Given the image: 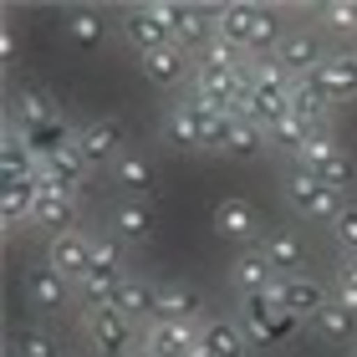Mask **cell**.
Instances as JSON below:
<instances>
[{"label":"cell","mask_w":357,"mask_h":357,"mask_svg":"<svg viewBox=\"0 0 357 357\" xmlns=\"http://www.w3.org/2000/svg\"><path fill=\"white\" fill-rule=\"evenodd\" d=\"M225 123H230V112H215V107H204L199 97H184V102H174L164 112V143L178 149V153H199V149L220 153Z\"/></svg>","instance_id":"1"},{"label":"cell","mask_w":357,"mask_h":357,"mask_svg":"<svg viewBox=\"0 0 357 357\" xmlns=\"http://www.w3.org/2000/svg\"><path fill=\"white\" fill-rule=\"evenodd\" d=\"M82 337H87L92 357H138V342H143L138 321L112 312V306H87L82 312Z\"/></svg>","instance_id":"2"},{"label":"cell","mask_w":357,"mask_h":357,"mask_svg":"<svg viewBox=\"0 0 357 357\" xmlns=\"http://www.w3.org/2000/svg\"><path fill=\"white\" fill-rule=\"evenodd\" d=\"M291 169L317 174L321 184H332V189H352V184H357V164H352V153H347L332 133H312V138H306V149L291 158Z\"/></svg>","instance_id":"3"},{"label":"cell","mask_w":357,"mask_h":357,"mask_svg":"<svg viewBox=\"0 0 357 357\" xmlns=\"http://www.w3.org/2000/svg\"><path fill=\"white\" fill-rule=\"evenodd\" d=\"M286 204L296 209L301 220H312V225H337V215H342V189H332V184H321L317 174H301V169H291L286 174Z\"/></svg>","instance_id":"4"},{"label":"cell","mask_w":357,"mask_h":357,"mask_svg":"<svg viewBox=\"0 0 357 357\" xmlns=\"http://www.w3.org/2000/svg\"><path fill=\"white\" fill-rule=\"evenodd\" d=\"M189 87H194L189 97H199V102L215 107V112H235L240 97L250 92L245 67H220V61H194V82Z\"/></svg>","instance_id":"5"},{"label":"cell","mask_w":357,"mask_h":357,"mask_svg":"<svg viewBox=\"0 0 357 357\" xmlns=\"http://www.w3.org/2000/svg\"><path fill=\"white\" fill-rule=\"evenodd\" d=\"M209 225H215V235H220V240H230V245H245V250H255V245H261V235L271 230L266 215H261V209H255L250 199H240V194L220 199V204H215V215H209Z\"/></svg>","instance_id":"6"},{"label":"cell","mask_w":357,"mask_h":357,"mask_svg":"<svg viewBox=\"0 0 357 357\" xmlns=\"http://www.w3.org/2000/svg\"><path fill=\"white\" fill-rule=\"evenodd\" d=\"M271 301L281 306L291 321H312L321 306L332 301V291L321 286V281H312V275H281V281L271 286Z\"/></svg>","instance_id":"7"},{"label":"cell","mask_w":357,"mask_h":357,"mask_svg":"<svg viewBox=\"0 0 357 357\" xmlns=\"http://www.w3.org/2000/svg\"><path fill=\"white\" fill-rule=\"evenodd\" d=\"M220 41V6H184L178 0V21H174V46L189 56H204Z\"/></svg>","instance_id":"8"},{"label":"cell","mask_w":357,"mask_h":357,"mask_svg":"<svg viewBox=\"0 0 357 357\" xmlns=\"http://www.w3.org/2000/svg\"><path fill=\"white\" fill-rule=\"evenodd\" d=\"M77 143H82V153H87L92 169H112L128 149H133V143H128V128L118 118H92L82 133H77Z\"/></svg>","instance_id":"9"},{"label":"cell","mask_w":357,"mask_h":357,"mask_svg":"<svg viewBox=\"0 0 357 357\" xmlns=\"http://www.w3.org/2000/svg\"><path fill=\"white\" fill-rule=\"evenodd\" d=\"M72 296H82V291H77L52 261H41V266L26 271V301L36 306V312H52L56 317V312H67V306H72Z\"/></svg>","instance_id":"10"},{"label":"cell","mask_w":357,"mask_h":357,"mask_svg":"<svg viewBox=\"0 0 357 357\" xmlns=\"http://www.w3.org/2000/svg\"><path fill=\"white\" fill-rule=\"evenodd\" d=\"M286 312L271 301V291H261V296H240V332L250 337L255 347H271V342H281V332H286Z\"/></svg>","instance_id":"11"},{"label":"cell","mask_w":357,"mask_h":357,"mask_svg":"<svg viewBox=\"0 0 357 357\" xmlns=\"http://www.w3.org/2000/svg\"><path fill=\"white\" fill-rule=\"evenodd\" d=\"M327 41L317 36V31H286V41L275 46V61H281L286 77H312L321 72V61H327Z\"/></svg>","instance_id":"12"},{"label":"cell","mask_w":357,"mask_h":357,"mask_svg":"<svg viewBox=\"0 0 357 357\" xmlns=\"http://www.w3.org/2000/svg\"><path fill=\"white\" fill-rule=\"evenodd\" d=\"M149 321H164V327H199L204 321V296L194 286H184V281L158 286V301H153Z\"/></svg>","instance_id":"13"},{"label":"cell","mask_w":357,"mask_h":357,"mask_svg":"<svg viewBox=\"0 0 357 357\" xmlns=\"http://www.w3.org/2000/svg\"><path fill=\"white\" fill-rule=\"evenodd\" d=\"M46 261H52L72 286H82L92 275V235L82 230H67V235H52L46 240Z\"/></svg>","instance_id":"14"},{"label":"cell","mask_w":357,"mask_h":357,"mask_svg":"<svg viewBox=\"0 0 357 357\" xmlns=\"http://www.w3.org/2000/svg\"><path fill=\"white\" fill-rule=\"evenodd\" d=\"M138 72L149 77V82H153L158 92H174V87H184V82H194L189 52H178L174 41H169V46H153V52H143V56H138Z\"/></svg>","instance_id":"15"},{"label":"cell","mask_w":357,"mask_h":357,"mask_svg":"<svg viewBox=\"0 0 357 357\" xmlns=\"http://www.w3.org/2000/svg\"><path fill=\"white\" fill-rule=\"evenodd\" d=\"M87 178H92V164H87L82 143H67V149H56V153L41 164V178H36V184H46V189H67V194H82Z\"/></svg>","instance_id":"16"},{"label":"cell","mask_w":357,"mask_h":357,"mask_svg":"<svg viewBox=\"0 0 357 357\" xmlns=\"http://www.w3.org/2000/svg\"><path fill=\"white\" fill-rule=\"evenodd\" d=\"M36 225H41V230H52V235L77 230V225H82V199H77V194H67V189L36 184Z\"/></svg>","instance_id":"17"},{"label":"cell","mask_w":357,"mask_h":357,"mask_svg":"<svg viewBox=\"0 0 357 357\" xmlns=\"http://www.w3.org/2000/svg\"><path fill=\"white\" fill-rule=\"evenodd\" d=\"M271 261L275 275H301V261H306V245L296 230H286V225H271V230L261 235V245H255Z\"/></svg>","instance_id":"18"},{"label":"cell","mask_w":357,"mask_h":357,"mask_svg":"<svg viewBox=\"0 0 357 357\" xmlns=\"http://www.w3.org/2000/svg\"><path fill=\"white\" fill-rule=\"evenodd\" d=\"M220 153H225V158H240V164H255L261 153H271V138H266L261 123L235 118V112H230V123H225V138H220Z\"/></svg>","instance_id":"19"},{"label":"cell","mask_w":357,"mask_h":357,"mask_svg":"<svg viewBox=\"0 0 357 357\" xmlns=\"http://www.w3.org/2000/svg\"><path fill=\"white\" fill-rule=\"evenodd\" d=\"M199 342H204L209 357H250V337L240 332V321H230V317H204Z\"/></svg>","instance_id":"20"},{"label":"cell","mask_w":357,"mask_h":357,"mask_svg":"<svg viewBox=\"0 0 357 357\" xmlns=\"http://www.w3.org/2000/svg\"><path fill=\"white\" fill-rule=\"evenodd\" d=\"M327 107H332V97L327 87H321V77H296V87H291V118H301L312 133H321V118H327Z\"/></svg>","instance_id":"21"},{"label":"cell","mask_w":357,"mask_h":357,"mask_svg":"<svg viewBox=\"0 0 357 357\" xmlns=\"http://www.w3.org/2000/svg\"><path fill=\"white\" fill-rule=\"evenodd\" d=\"M0 178L6 184H36L41 178V158L31 153L21 133H6V143H0Z\"/></svg>","instance_id":"22"},{"label":"cell","mask_w":357,"mask_h":357,"mask_svg":"<svg viewBox=\"0 0 357 357\" xmlns=\"http://www.w3.org/2000/svg\"><path fill=\"white\" fill-rule=\"evenodd\" d=\"M261 21H266V6H220V41H230L250 56V41L261 31Z\"/></svg>","instance_id":"23"},{"label":"cell","mask_w":357,"mask_h":357,"mask_svg":"<svg viewBox=\"0 0 357 357\" xmlns=\"http://www.w3.org/2000/svg\"><path fill=\"white\" fill-rule=\"evenodd\" d=\"M230 281H235L240 296H261V291H271L275 281H281V275L271 271V261H266L261 250H240V255H235V266H230Z\"/></svg>","instance_id":"24"},{"label":"cell","mask_w":357,"mask_h":357,"mask_svg":"<svg viewBox=\"0 0 357 357\" xmlns=\"http://www.w3.org/2000/svg\"><path fill=\"white\" fill-rule=\"evenodd\" d=\"M10 118H15V133H26V128H41V123L61 118V112H56V97H52V92L21 87V92L10 97Z\"/></svg>","instance_id":"25"},{"label":"cell","mask_w":357,"mask_h":357,"mask_svg":"<svg viewBox=\"0 0 357 357\" xmlns=\"http://www.w3.org/2000/svg\"><path fill=\"white\" fill-rule=\"evenodd\" d=\"M317 77H321V87H327L332 102H352L357 97V52H332Z\"/></svg>","instance_id":"26"},{"label":"cell","mask_w":357,"mask_h":357,"mask_svg":"<svg viewBox=\"0 0 357 357\" xmlns=\"http://www.w3.org/2000/svg\"><path fill=\"white\" fill-rule=\"evenodd\" d=\"M112 235H118L123 245H143V240L153 235V204L123 199L118 209H112Z\"/></svg>","instance_id":"27"},{"label":"cell","mask_w":357,"mask_h":357,"mask_svg":"<svg viewBox=\"0 0 357 357\" xmlns=\"http://www.w3.org/2000/svg\"><path fill=\"white\" fill-rule=\"evenodd\" d=\"M107 174H112V184H123L128 194H153V184H158L153 158H149V153H138V149H128V153H123Z\"/></svg>","instance_id":"28"},{"label":"cell","mask_w":357,"mask_h":357,"mask_svg":"<svg viewBox=\"0 0 357 357\" xmlns=\"http://www.w3.org/2000/svg\"><path fill=\"white\" fill-rule=\"evenodd\" d=\"M153 301H158V286L153 281H143V275H123L118 296H112V312H123L133 321H149L153 317Z\"/></svg>","instance_id":"29"},{"label":"cell","mask_w":357,"mask_h":357,"mask_svg":"<svg viewBox=\"0 0 357 357\" xmlns=\"http://www.w3.org/2000/svg\"><path fill=\"white\" fill-rule=\"evenodd\" d=\"M0 225L6 230L36 225V184H6V194H0Z\"/></svg>","instance_id":"30"},{"label":"cell","mask_w":357,"mask_h":357,"mask_svg":"<svg viewBox=\"0 0 357 357\" xmlns=\"http://www.w3.org/2000/svg\"><path fill=\"white\" fill-rule=\"evenodd\" d=\"M77 133H82V128H72L67 118H52V123H41V128H26V143H31V153H36L41 158V164H46V158H52L56 149H67V143H77Z\"/></svg>","instance_id":"31"},{"label":"cell","mask_w":357,"mask_h":357,"mask_svg":"<svg viewBox=\"0 0 357 357\" xmlns=\"http://www.w3.org/2000/svg\"><path fill=\"white\" fill-rule=\"evenodd\" d=\"M312 332L321 337V342H352V337H357V312H347L342 301H327L312 317Z\"/></svg>","instance_id":"32"},{"label":"cell","mask_w":357,"mask_h":357,"mask_svg":"<svg viewBox=\"0 0 357 357\" xmlns=\"http://www.w3.org/2000/svg\"><path fill=\"white\" fill-rule=\"evenodd\" d=\"M266 138H271L275 153H291V158H296V153L306 149V138H312V128H306L301 118H281L275 128H266Z\"/></svg>","instance_id":"33"},{"label":"cell","mask_w":357,"mask_h":357,"mask_svg":"<svg viewBox=\"0 0 357 357\" xmlns=\"http://www.w3.org/2000/svg\"><path fill=\"white\" fill-rule=\"evenodd\" d=\"M10 357H61V342L41 327H26L10 337Z\"/></svg>","instance_id":"34"},{"label":"cell","mask_w":357,"mask_h":357,"mask_svg":"<svg viewBox=\"0 0 357 357\" xmlns=\"http://www.w3.org/2000/svg\"><path fill=\"white\" fill-rule=\"evenodd\" d=\"M102 31H107V21H102V10H72L67 15V36L77 41V46H97V41H102Z\"/></svg>","instance_id":"35"},{"label":"cell","mask_w":357,"mask_h":357,"mask_svg":"<svg viewBox=\"0 0 357 357\" xmlns=\"http://www.w3.org/2000/svg\"><path fill=\"white\" fill-rule=\"evenodd\" d=\"M321 21H327V31H357V0H327Z\"/></svg>","instance_id":"36"},{"label":"cell","mask_w":357,"mask_h":357,"mask_svg":"<svg viewBox=\"0 0 357 357\" xmlns=\"http://www.w3.org/2000/svg\"><path fill=\"white\" fill-rule=\"evenodd\" d=\"M332 240H337V250H342V255H357V204H347L342 215H337Z\"/></svg>","instance_id":"37"},{"label":"cell","mask_w":357,"mask_h":357,"mask_svg":"<svg viewBox=\"0 0 357 357\" xmlns=\"http://www.w3.org/2000/svg\"><path fill=\"white\" fill-rule=\"evenodd\" d=\"M337 281H342V286H357V255H342V261H337Z\"/></svg>","instance_id":"38"},{"label":"cell","mask_w":357,"mask_h":357,"mask_svg":"<svg viewBox=\"0 0 357 357\" xmlns=\"http://www.w3.org/2000/svg\"><path fill=\"white\" fill-rule=\"evenodd\" d=\"M332 301H342L347 312H357V286H342V281H337V286H332Z\"/></svg>","instance_id":"39"},{"label":"cell","mask_w":357,"mask_h":357,"mask_svg":"<svg viewBox=\"0 0 357 357\" xmlns=\"http://www.w3.org/2000/svg\"><path fill=\"white\" fill-rule=\"evenodd\" d=\"M0 56H6V61L15 56V31H10V21H6V31H0Z\"/></svg>","instance_id":"40"},{"label":"cell","mask_w":357,"mask_h":357,"mask_svg":"<svg viewBox=\"0 0 357 357\" xmlns=\"http://www.w3.org/2000/svg\"><path fill=\"white\" fill-rule=\"evenodd\" d=\"M138 357H169V352H164V347H153L149 337H143V342H138Z\"/></svg>","instance_id":"41"}]
</instances>
